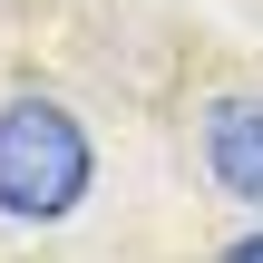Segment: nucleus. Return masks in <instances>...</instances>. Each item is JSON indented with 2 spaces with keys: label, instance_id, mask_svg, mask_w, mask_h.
<instances>
[{
  "label": "nucleus",
  "instance_id": "nucleus-2",
  "mask_svg": "<svg viewBox=\"0 0 263 263\" xmlns=\"http://www.w3.org/2000/svg\"><path fill=\"white\" fill-rule=\"evenodd\" d=\"M205 176L224 195L263 205V98H215L205 107Z\"/></svg>",
  "mask_w": 263,
  "mask_h": 263
},
{
  "label": "nucleus",
  "instance_id": "nucleus-1",
  "mask_svg": "<svg viewBox=\"0 0 263 263\" xmlns=\"http://www.w3.org/2000/svg\"><path fill=\"white\" fill-rule=\"evenodd\" d=\"M88 127L59 107V98H10L0 107V215L10 224H59L88 205Z\"/></svg>",
  "mask_w": 263,
  "mask_h": 263
},
{
  "label": "nucleus",
  "instance_id": "nucleus-3",
  "mask_svg": "<svg viewBox=\"0 0 263 263\" xmlns=\"http://www.w3.org/2000/svg\"><path fill=\"white\" fill-rule=\"evenodd\" d=\"M234 254H244V263H263V234H244V244H234Z\"/></svg>",
  "mask_w": 263,
  "mask_h": 263
}]
</instances>
